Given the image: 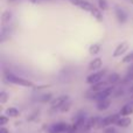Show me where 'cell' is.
Masks as SVG:
<instances>
[{
  "label": "cell",
  "instance_id": "17",
  "mask_svg": "<svg viewBox=\"0 0 133 133\" xmlns=\"http://www.w3.org/2000/svg\"><path fill=\"white\" fill-rule=\"evenodd\" d=\"M5 115L8 116V117H12V118H16L19 115H20V111H19L16 108H8L6 111H5Z\"/></svg>",
  "mask_w": 133,
  "mask_h": 133
},
{
  "label": "cell",
  "instance_id": "4",
  "mask_svg": "<svg viewBox=\"0 0 133 133\" xmlns=\"http://www.w3.org/2000/svg\"><path fill=\"white\" fill-rule=\"evenodd\" d=\"M120 116L117 115V113H113V115H110L108 117H105L104 119L101 120V127H109L112 126V125L117 124V122L119 120Z\"/></svg>",
  "mask_w": 133,
  "mask_h": 133
},
{
  "label": "cell",
  "instance_id": "3",
  "mask_svg": "<svg viewBox=\"0 0 133 133\" xmlns=\"http://www.w3.org/2000/svg\"><path fill=\"white\" fill-rule=\"evenodd\" d=\"M112 92H113V88H112V85H111V87L106 88V89L102 90V91L94 94V97H92V98L97 102H101V101H104V99H108L109 97L112 95Z\"/></svg>",
  "mask_w": 133,
  "mask_h": 133
},
{
  "label": "cell",
  "instance_id": "6",
  "mask_svg": "<svg viewBox=\"0 0 133 133\" xmlns=\"http://www.w3.org/2000/svg\"><path fill=\"white\" fill-rule=\"evenodd\" d=\"M71 125L66 124V123H57V124L53 125L51 127V133H66L71 130Z\"/></svg>",
  "mask_w": 133,
  "mask_h": 133
},
{
  "label": "cell",
  "instance_id": "25",
  "mask_svg": "<svg viewBox=\"0 0 133 133\" xmlns=\"http://www.w3.org/2000/svg\"><path fill=\"white\" fill-rule=\"evenodd\" d=\"M130 81H133V71L129 70L125 76V82H130Z\"/></svg>",
  "mask_w": 133,
  "mask_h": 133
},
{
  "label": "cell",
  "instance_id": "18",
  "mask_svg": "<svg viewBox=\"0 0 133 133\" xmlns=\"http://www.w3.org/2000/svg\"><path fill=\"white\" fill-rule=\"evenodd\" d=\"M102 46L99 43H94L89 47V54L90 55H97V54L101 51Z\"/></svg>",
  "mask_w": 133,
  "mask_h": 133
},
{
  "label": "cell",
  "instance_id": "5",
  "mask_svg": "<svg viewBox=\"0 0 133 133\" xmlns=\"http://www.w3.org/2000/svg\"><path fill=\"white\" fill-rule=\"evenodd\" d=\"M70 2L72 5H75V6L79 7V8L83 9V11L88 12V13H90V12H91V9L95 7L91 2L87 1V0H70Z\"/></svg>",
  "mask_w": 133,
  "mask_h": 133
},
{
  "label": "cell",
  "instance_id": "21",
  "mask_svg": "<svg viewBox=\"0 0 133 133\" xmlns=\"http://www.w3.org/2000/svg\"><path fill=\"white\" fill-rule=\"evenodd\" d=\"M109 7L108 2H106V0H98V8L99 9H103V11H106Z\"/></svg>",
  "mask_w": 133,
  "mask_h": 133
},
{
  "label": "cell",
  "instance_id": "19",
  "mask_svg": "<svg viewBox=\"0 0 133 133\" xmlns=\"http://www.w3.org/2000/svg\"><path fill=\"white\" fill-rule=\"evenodd\" d=\"M11 18H12V13H11V12H9V11L4 12V13H2V16H1V21H2V23L8 22V21L11 20Z\"/></svg>",
  "mask_w": 133,
  "mask_h": 133
},
{
  "label": "cell",
  "instance_id": "12",
  "mask_svg": "<svg viewBox=\"0 0 133 133\" xmlns=\"http://www.w3.org/2000/svg\"><path fill=\"white\" fill-rule=\"evenodd\" d=\"M111 105V101L110 99H104V101L97 102V110L98 111H106Z\"/></svg>",
  "mask_w": 133,
  "mask_h": 133
},
{
  "label": "cell",
  "instance_id": "2",
  "mask_svg": "<svg viewBox=\"0 0 133 133\" xmlns=\"http://www.w3.org/2000/svg\"><path fill=\"white\" fill-rule=\"evenodd\" d=\"M106 75V70H99V71H96V72L91 74L87 77V83L88 84H96V83L101 82L103 81V78L105 77Z\"/></svg>",
  "mask_w": 133,
  "mask_h": 133
},
{
  "label": "cell",
  "instance_id": "20",
  "mask_svg": "<svg viewBox=\"0 0 133 133\" xmlns=\"http://www.w3.org/2000/svg\"><path fill=\"white\" fill-rule=\"evenodd\" d=\"M123 62H124V63H133V50L131 51V53L127 54V55L124 56Z\"/></svg>",
  "mask_w": 133,
  "mask_h": 133
},
{
  "label": "cell",
  "instance_id": "16",
  "mask_svg": "<svg viewBox=\"0 0 133 133\" xmlns=\"http://www.w3.org/2000/svg\"><path fill=\"white\" fill-rule=\"evenodd\" d=\"M106 81L110 83V85H113V84H116V83H118L120 81V76L118 75L117 72H112V74L109 75V77H108Z\"/></svg>",
  "mask_w": 133,
  "mask_h": 133
},
{
  "label": "cell",
  "instance_id": "27",
  "mask_svg": "<svg viewBox=\"0 0 133 133\" xmlns=\"http://www.w3.org/2000/svg\"><path fill=\"white\" fill-rule=\"evenodd\" d=\"M104 133H117V131H116L115 127L109 126V127H106V129H105V131H104Z\"/></svg>",
  "mask_w": 133,
  "mask_h": 133
},
{
  "label": "cell",
  "instance_id": "14",
  "mask_svg": "<svg viewBox=\"0 0 133 133\" xmlns=\"http://www.w3.org/2000/svg\"><path fill=\"white\" fill-rule=\"evenodd\" d=\"M131 113H133V102L124 105L120 110V116H129Z\"/></svg>",
  "mask_w": 133,
  "mask_h": 133
},
{
  "label": "cell",
  "instance_id": "28",
  "mask_svg": "<svg viewBox=\"0 0 133 133\" xmlns=\"http://www.w3.org/2000/svg\"><path fill=\"white\" fill-rule=\"evenodd\" d=\"M0 133H9V131L6 129V127H4V126H2L1 129H0Z\"/></svg>",
  "mask_w": 133,
  "mask_h": 133
},
{
  "label": "cell",
  "instance_id": "11",
  "mask_svg": "<svg viewBox=\"0 0 133 133\" xmlns=\"http://www.w3.org/2000/svg\"><path fill=\"white\" fill-rule=\"evenodd\" d=\"M103 65V61H102L101 57H96L89 63V70L90 71H96V70H99Z\"/></svg>",
  "mask_w": 133,
  "mask_h": 133
},
{
  "label": "cell",
  "instance_id": "22",
  "mask_svg": "<svg viewBox=\"0 0 133 133\" xmlns=\"http://www.w3.org/2000/svg\"><path fill=\"white\" fill-rule=\"evenodd\" d=\"M7 101H8V95H7V92L1 91L0 92V104H5Z\"/></svg>",
  "mask_w": 133,
  "mask_h": 133
},
{
  "label": "cell",
  "instance_id": "32",
  "mask_svg": "<svg viewBox=\"0 0 133 133\" xmlns=\"http://www.w3.org/2000/svg\"><path fill=\"white\" fill-rule=\"evenodd\" d=\"M11 1H14V0H11Z\"/></svg>",
  "mask_w": 133,
  "mask_h": 133
},
{
  "label": "cell",
  "instance_id": "9",
  "mask_svg": "<svg viewBox=\"0 0 133 133\" xmlns=\"http://www.w3.org/2000/svg\"><path fill=\"white\" fill-rule=\"evenodd\" d=\"M110 87V83L108 82V81H101V82L96 83V84H92L91 88H90V92H94V94H96V92H99L102 91V90L106 89V88Z\"/></svg>",
  "mask_w": 133,
  "mask_h": 133
},
{
  "label": "cell",
  "instance_id": "30",
  "mask_svg": "<svg viewBox=\"0 0 133 133\" xmlns=\"http://www.w3.org/2000/svg\"><path fill=\"white\" fill-rule=\"evenodd\" d=\"M130 1H131V2H132V5H133V0H130Z\"/></svg>",
  "mask_w": 133,
  "mask_h": 133
},
{
  "label": "cell",
  "instance_id": "23",
  "mask_svg": "<svg viewBox=\"0 0 133 133\" xmlns=\"http://www.w3.org/2000/svg\"><path fill=\"white\" fill-rule=\"evenodd\" d=\"M8 122H9V117H8V116H6V115L0 116V125H1V126L6 125Z\"/></svg>",
  "mask_w": 133,
  "mask_h": 133
},
{
  "label": "cell",
  "instance_id": "15",
  "mask_svg": "<svg viewBox=\"0 0 133 133\" xmlns=\"http://www.w3.org/2000/svg\"><path fill=\"white\" fill-rule=\"evenodd\" d=\"M90 14H91L97 21H103V14H102L101 9L97 8V7H94V8L91 9V12H90Z\"/></svg>",
  "mask_w": 133,
  "mask_h": 133
},
{
  "label": "cell",
  "instance_id": "13",
  "mask_svg": "<svg viewBox=\"0 0 133 133\" xmlns=\"http://www.w3.org/2000/svg\"><path fill=\"white\" fill-rule=\"evenodd\" d=\"M131 124H132V119L130 117L125 116V117H120L116 125H118L119 127H129Z\"/></svg>",
  "mask_w": 133,
  "mask_h": 133
},
{
  "label": "cell",
  "instance_id": "26",
  "mask_svg": "<svg viewBox=\"0 0 133 133\" xmlns=\"http://www.w3.org/2000/svg\"><path fill=\"white\" fill-rule=\"evenodd\" d=\"M51 98V94H46L42 96V98H40V101L43 102V103H46V102H49Z\"/></svg>",
  "mask_w": 133,
  "mask_h": 133
},
{
  "label": "cell",
  "instance_id": "29",
  "mask_svg": "<svg viewBox=\"0 0 133 133\" xmlns=\"http://www.w3.org/2000/svg\"><path fill=\"white\" fill-rule=\"evenodd\" d=\"M66 133H78V130L77 129H75V127H71V130H70V131H69V132H66Z\"/></svg>",
  "mask_w": 133,
  "mask_h": 133
},
{
  "label": "cell",
  "instance_id": "8",
  "mask_svg": "<svg viewBox=\"0 0 133 133\" xmlns=\"http://www.w3.org/2000/svg\"><path fill=\"white\" fill-rule=\"evenodd\" d=\"M127 49H129V43L127 42H122V43H119L117 47H116V49L113 50V57H120L122 55H124L125 53L127 51Z\"/></svg>",
  "mask_w": 133,
  "mask_h": 133
},
{
  "label": "cell",
  "instance_id": "7",
  "mask_svg": "<svg viewBox=\"0 0 133 133\" xmlns=\"http://www.w3.org/2000/svg\"><path fill=\"white\" fill-rule=\"evenodd\" d=\"M68 101H69V96H66V95H61V96L56 97V98H54L53 101L50 102V105L53 109H60L61 106H62L63 104H65Z\"/></svg>",
  "mask_w": 133,
  "mask_h": 133
},
{
  "label": "cell",
  "instance_id": "24",
  "mask_svg": "<svg viewBox=\"0 0 133 133\" xmlns=\"http://www.w3.org/2000/svg\"><path fill=\"white\" fill-rule=\"evenodd\" d=\"M70 105H71V103H70V102L68 101V102H66L65 104H63V105L61 106V108H60V110L62 111V112H65V111H68L69 109H70Z\"/></svg>",
  "mask_w": 133,
  "mask_h": 133
},
{
  "label": "cell",
  "instance_id": "1",
  "mask_svg": "<svg viewBox=\"0 0 133 133\" xmlns=\"http://www.w3.org/2000/svg\"><path fill=\"white\" fill-rule=\"evenodd\" d=\"M6 79H7V82L13 83V84H16V85L27 87V88H34V84H33L30 81L26 79V78H22V77H18V76H15L14 74H11V72H6Z\"/></svg>",
  "mask_w": 133,
  "mask_h": 133
},
{
  "label": "cell",
  "instance_id": "10",
  "mask_svg": "<svg viewBox=\"0 0 133 133\" xmlns=\"http://www.w3.org/2000/svg\"><path fill=\"white\" fill-rule=\"evenodd\" d=\"M115 15H116V18H117V20L119 23H125L127 21L126 12H125L123 8H120V7H116L115 8Z\"/></svg>",
  "mask_w": 133,
  "mask_h": 133
},
{
  "label": "cell",
  "instance_id": "31",
  "mask_svg": "<svg viewBox=\"0 0 133 133\" xmlns=\"http://www.w3.org/2000/svg\"><path fill=\"white\" fill-rule=\"evenodd\" d=\"M132 94H133V88H132Z\"/></svg>",
  "mask_w": 133,
  "mask_h": 133
}]
</instances>
